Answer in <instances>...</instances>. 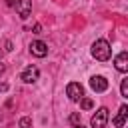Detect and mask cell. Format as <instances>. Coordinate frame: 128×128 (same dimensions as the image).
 I'll list each match as a JSON object with an SVG mask.
<instances>
[{"instance_id": "2e32d148", "label": "cell", "mask_w": 128, "mask_h": 128, "mask_svg": "<svg viewBox=\"0 0 128 128\" xmlns=\"http://www.w3.org/2000/svg\"><path fill=\"white\" fill-rule=\"evenodd\" d=\"M8 90V84H0V92H6Z\"/></svg>"}, {"instance_id": "5b68a950", "label": "cell", "mask_w": 128, "mask_h": 128, "mask_svg": "<svg viewBox=\"0 0 128 128\" xmlns=\"http://www.w3.org/2000/svg\"><path fill=\"white\" fill-rule=\"evenodd\" d=\"M14 8H16V12H18V16H20L22 20H26V18L30 16V12H32V0H16Z\"/></svg>"}, {"instance_id": "7a4b0ae2", "label": "cell", "mask_w": 128, "mask_h": 128, "mask_svg": "<svg viewBox=\"0 0 128 128\" xmlns=\"http://www.w3.org/2000/svg\"><path fill=\"white\" fill-rule=\"evenodd\" d=\"M108 118H110V114H108V108H98L96 110V114L90 118V126L92 128H106V124H108Z\"/></svg>"}, {"instance_id": "4fadbf2b", "label": "cell", "mask_w": 128, "mask_h": 128, "mask_svg": "<svg viewBox=\"0 0 128 128\" xmlns=\"http://www.w3.org/2000/svg\"><path fill=\"white\" fill-rule=\"evenodd\" d=\"M68 120H70V124H72V126H78V124H80V114H72Z\"/></svg>"}, {"instance_id": "7c38bea8", "label": "cell", "mask_w": 128, "mask_h": 128, "mask_svg": "<svg viewBox=\"0 0 128 128\" xmlns=\"http://www.w3.org/2000/svg\"><path fill=\"white\" fill-rule=\"evenodd\" d=\"M18 128H32V120H30L28 116L20 118V122H18Z\"/></svg>"}, {"instance_id": "277c9868", "label": "cell", "mask_w": 128, "mask_h": 128, "mask_svg": "<svg viewBox=\"0 0 128 128\" xmlns=\"http://www.w3.org/2000/svg\"><path fill=\"white\" fill-rule=\"evenodd\" d=\"M30 54L36 56V58H44V56L48 54V44L42 42V40H34V42H30Z\"/></svg>"}, {"instance_id": "8992f818", "label": "cell", "mask_w": 128, "mask_h": 128, "mask_svg": "<svg viewBox=\"0 0 128 128\" xmlns=\"http://www.w3.org/2000/svg\"><path fill=\"white\" fill-rule=\"evenodd\" d=\"M20 78H22V82H26V84H34V82L40 78V70H38L36 66H26Z\"/></svg>"}, {"instance_id": "e0dca14e", "label": "cell", "mask_w": 128, "mask_h": 128, "mask_svg": "<svg viewBox=\"0 0 128 128\" xmlns=\"http://www.w3.org/2000/svg\"><path fill=\"white\" fill-rule=\"evenodd\" d=\"M6 2H8V6H14L16 4V0H6Z\"/></svg>"}, {"instance_id": "8fae6325", "label": "cell", "mask_w": 128, "mask_h": 128, "mask_svg": "<svg viewBox=\"0 0 128 128\" xmlns=\"http://www.w3.org/2000/svg\"><path fill=\"white\" fill-rule=\"evenodd\" d=\"M120 94H122V98H128V78L122 80V84H120Z\"/></svg>"}, {"instance_id": "9c48e42d", "label": "cell", "mask_w": 128, "mask_h": 128, "mask_svg": "<svg viewBox=\"0 0 128 128\" xmlns=\"http://www.w3.org/2000/svg\"><path fill=\"white\" fill-rule=\"evenodd\" d=\"M114 66L118 72H128V52H120L114 58Z\"/></svg>"}, {"instance_id": "ffe728a7", "label": "cell", "mask_w": 128, "mask_h": 128, "mask_svg": "<svg viewBox=\"0 0 128 128\" xmlns=\"http://www.w3.org/2000/svg\"><path fill=\"white\" fill-rule=\"evenodd\" d=\"M74 128H84V126H82V124H78V126H74Z\"/></svg>"}, {"instance_id": "52a82bcc", "label": "cell", "mask_w": 128, "mask_h": 128, "mask_svg": "<svg viewBox=\"0 0 128 128\" xmlns=\"http://www.w3.org/2000/svg\"><path fill=\"white\" fill-rule=\"evenodd\" d=\"M90 88L94 92H106L108 90V80L104 76H92L90 78Z\"/></svg>"}, {"instance_id": "ac0fdd59", "label": "cell", "mask_w": 128, "mask_h": 128, "mask_svg": "<svg viewBox=\"0 0 128 128\" xmlns=\"http://www.w3.org/2000/svg\"><path fill=\"white\" fill-rule=\"evenodd\" d=\"M4 70H6V66H4V64H0V74H4Z\"/></svg>"}, {"instance_id": "5bb4252c", "label": "cell", "mask_w": 128, "mask_h": 128, "mask_svg": "<svg viewBox=\"0 0 128 128\" xmlns=\"http://www.w3.org/2000/svg\"><path fill=\"white\" fill-rule=\"evenodd\" d=\"M4 50H6V52H10V50H12V42H10V40H6V42H4Z\"/></svg>"}, {"instance_id": "30bf717a", "label": "cell", "mask_w": 128, "mask_h": 128, "mask_svg": "<svg viewBox=\"0 0 128 128\" xmlns=\"http://www.w3.org/2000/svg\"><path fill=\"white\" fill-rule=\"evenodd\" d=\"M80 106H82V110H92V108H94V102H92L90 98H84V96H82V98H80Z\"/></svg>"}, {"instance_id": "ba28073f", "label": "cell", "mask_w": 128, "mask_h": 128, "mask_svg": "<svg viewBox=\"0 0 128 128\" xmlns=\"http://www.w3.org/2000/svg\"><path fill=\"white\" fill-rule=\"evenodd\" d=\"M126 118H128V106H126V104H122V106L118 108V114H116V118L112 120V124H114L116 128H124Z\"/></svg>"}, {"instance_id": "6da1fadb", "label": "cell", "mask_w": 128, "mask_h": 128, "mask_svg": "<svg viewBox=\"0 0 128 128\" xmlns=\"http://www.w3.org/2000/svg\"><path fill=\"white\" fill-rule=\"evenodd\" d=\"M92 56L98 60V62H106V60H110V56H112V48H110V42L108 40H104V38H100V40H96L94 44H92Z\"/></svg>"}, {"instance_id": "d6986e66", "label": "cell", "mask_w": 128, "mask_h": 128, "mask_svg": "<svg viewBox=\"0 0 128 128\" xmlns=\"http://www.w3.org/2000/svg\"><path fill=\"white\" fill-rule=\"evenodd\" d=\"M2 54H4V50H2V48H0V58H2Z\"/></svg>"}, {"instance_id": "9a60e30c", "label": "cell", "mask_w": 128, "mask_h": 128, "mask_svg": "<svg viewBox=\"0 0 128 128\" xmlns=\"http://www.w3.org/2000/svg\"><path fill=\"white\" fill-rule=\"evenodd\" d=\"M34 34H42V26H40V24L34 26Z\"/></svg>"}, {"instance_id": "3957f363", "label": "cell", "mask_w": 128, "mask_h": 128, "mask_svg": "<svg viewBox=\"0 0 128 128\" xmlns=\"http://www.w3.org/2000/svg\"><path fill=\"white\" fill-rule=\"evenodd\" d=\"M66 94H68V98H70L72 102H80V98L84 96V88H82V84H78V82H70V84L66 86Z\"/></svg>"}]
</instances>
